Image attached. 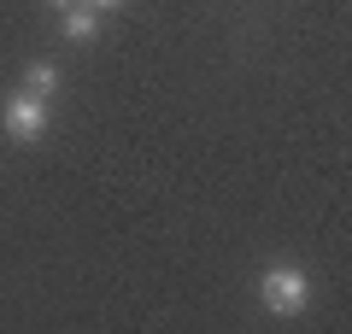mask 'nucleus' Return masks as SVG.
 Masks as SVG:
<instances>
[{
	"label": "nucleus",
	"instance_id": "20e7f679",
	"mask_svg": "<svg viewBox=\"0 0 352 334\" xmlns=\"http://www.w3.org/2000/svg\"><path fill=\"white\" fill-rule=\"evenodd\" d=\"M53 88H59V71H53V65H30V71H24V94H36V100H47L53 94Z\"/></svg>",
	"mask_w": 352,
	"mask_h": 334
},
{
	"label": "nucleus",
	"instance_id": "7ed1b4c3",
	"mask_svg": "<svg viewBox=\"0 0 352 334\" xmlns=\"http://www.w3.org/2000/svg\"><path fill=\"white\" fill-rule=\"evenodd\" d=\"M94 30H100V12H94L88 0H76V6H65V36H71V41H88Z\"/></svg>",
	"mask_w": 352,
	"mask_h": 334
},
{
	"label": "nucleus",
	"instance_id": "39448f33",
	"mask_svg": "<svg viewBox=\"0 0 352 334\" xmlns=\"http://www.w3.org/2000/svg\"><path fill=\"white\" fill-rule=\"evenodd\" d=\"M88 6H94V12H112V6H124V0H88Z\"/></svg>",
	"mask_w": 352,
	"mask_h": 334
},
{
	"label": "nucleus",
	"instance_id": "f03ea898",
	"mask_svg": "<svg viewBox=\"0 0 352 334\" xmlns=\"http://www.w3.org/2000/svg\"><path fill=\"white\" fill-rule=\"evenodd\" d=\"M6 129H12L18 141H36L41 129H47V100H36V94H12V100H6Z\"/></svg>",
	"mask_w": 352,
	"mask_h": 334
},
{
	"label": "nucleus",
	"instance_id": "423d86ee",
	"mask_svg": "<svg viewBox=\"0 0 352 334\" xmlns=\"http://www.w3.org/2000/svg\"><path fill=\"white\" fill-rule=\"evenodd\" d=\"M53 6H71V0H53Z\"/></svg>",
	"mask_w": 352,
	"mask_h": 334
},
{
	"label": "nucleus",
	"instance_id": "f257e3e1",
	"mask_svg": "<svg viewBox=\"0 0 352 334\" xmlns=\"http://www.w3.org/2000/svg\"><path fill=\"white\" fill-rule=\"evenodd\" d=\"M264 305L276 311V317H294V311L305 305V276L288 270V264H282V270H270V276H264Z\"/></svg>",
	"mask_w": 352,
	"mask_h": 334
}]
</instances>
